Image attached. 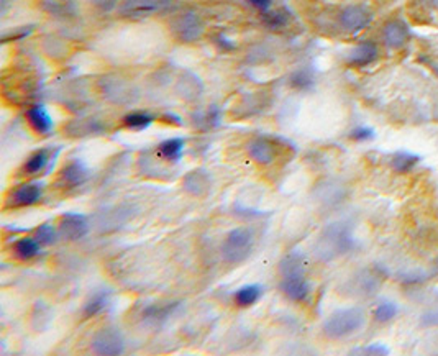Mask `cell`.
<instances>
[{"label":"cell","instance_id":"6da1fadb","mask_svg":"<svg viewBox=\"0 0 438 356\" xmlns=\"http://www.w3.org/2000/svg\"><path fill=\"white\" fill-rule=\"evenodd\" d=\"M353 247L355 238L351 228L346 223H332L320 233L319 240L315 242V254L322 261H332L353 250Z\"/></svg>","mask_w":438,"mask_h":356},{"label":"cell","instance_id":"7a4b0ae2","mask_svg":"<svg viewBox=\"0 0 438 356\" xmlns=\"http://www.w3.org/2000/svg\"><path fill=\"white\" fill-rule=\"evenodd\" d=\"M363 324H365L363 310L356 307L341 309L337 310V312H333L327 320H325L324 333L325 337L332 340H340L358 332V330L363 327Z\"/></svg>","mask_w":438,"mask_h":356},{"label":"cell","instance_id":"3957f363","mask_svg":"<svg viewBox=\"0 0 438 356\" xmlns=\"http://www.w3.org/2000/svg\"><path fill=\"white\" fill-rule=\"evenodd\" d=\"M254 247V237L248 228H233L222 243V258L228 264L247 261Z\"/></svg>","mask_w":438,"mask_h":356},{"label":"cell","instance_id":"277c9868","mask_svg":"<svg viewBox=\"0 0 438 356\" xmlns=\"http://www.w3.org/2000/svg\"><path fill=\"white\" fill-rule=\"evenodd\" d=\"M171 30L179 42L194 43L202 38L206 25H203L201 15L192 12V10H187V12H182L179 17L172 20Z\"/></svg>","mask_w":438,"mask_h":356},{"label":"cell","instance_id":"5b68a950","mask_svg":"<svg viewBox=\"0 0 438 356\" xmlns=\"http://www.w3.org/2000/svg\"><path fill=\"white\" fill-rule=\"evenodd\" d=\"M174 0H124L120 4L119 12L125 18H145L156 12H162Z\"/></svg>","mask_w":438,"mask_h":356},{"label":"cell","instance_id":"8992f818","mask_svg":"<svg viewBox=\"0 0 438 356\" xmlns=\"http://www.w3.org/2000/svg\"><path fill=\"white\" fill-rule=\"evenodd\" d=\"M90 348L95 355H105V356H115L125 352V340L122 333L115 328H102L94 335Z\"/></svg>","mask_w":438,"mask_h":356},{"label":"cell","instance_id":"52a82bcc","mask_svg":"<svg viewBox=\"0 0 438 356\" xmlns=\"http://www.w3.org/2000/svg\"><path fill=\"white\" fill-rule=\"evenodd\" d=\"M371 20H373V13L363 5H348L340 13V25L350 33H358L365 30Z\"/></svg>","mask_w":438,"mask_h":356},{"label":"cell","instance_id":"ba28073f","mask_svg":"<svg viewBox=\"0 0 438 356\" xmlns=\"http://www.w3.org/2000/svg\"><path fill=\"white\" fill-rule=\"evenodd\" d=\"M89 233V220L83 213H64L59 218V235L69 242H78Z\"/></svg>","mask_w":438,"mask_h":356},{"label":"cell","instance_id":"9c48e42d","mask_svg":"<svg viewBox=\"0 0 438 356\" xmlns=\"http://www.w3.org/2000/svg\"><path fill=\"white\" fill-rule=\"evenodd\" d=\"M182 187L189 196L202 199L212 189V177L206 170H194L184 176Z\"/></svg>","mask_w":438,"mask_h":356},{"label":"cell","instance_id":"30bf717a","mask_svg":"<svg viewBox=\"0 0 438 356\" xmlns=\"http://www.w3.org/2000/svg\"><path fill=\"white\" fill-rule=\"evenodd\" d=\"M43 197V184L40 182H25L12 192L8 199L10 207H30Z\"/></svg>","mask_w":438,"mask_h":356},{"label":"cell","instance_id":"8fae6325","mask_svg":"<svg viewBox=\"0 0 438 356\" xmlns=\"http://www.w3.org/2000/svg\"><path fill=\"white\" fill-rule=\"evenodd\" d=\"M100 85H102V94H104V97H107L112 102L124 104V102L131 100V84H129L124 79L117 78V76L104 78Z\"/></svg>","mask_w":438,"mask_h":356},{"label":"cell","instance_id":"7c38bea8","mask_svg":"<svg viewBox=\"0 0 438 356\" xmlns=\"http://www.w3.org/2000/svg\"><path fill=\"white\" fill-rule=\"evenodd\" d=\"M281 291L288 299L294 302H304L310 294V286L305 279L304 273L291 274V276H284L281 281Z\"/></svg>","mask_w":438,"mask_h":356},{"label":"cell","instance_id":"4fadbf2b","mask_svg":"<svg viewBox=\"0 0 438 356\" xmlns=\"http://www.w3.org/2000/svg\"><path fill=\"white\" fill-rule=\"evenodd\" d=\"M247 151L249 158H251L256 165L261 166L271 165V162H274V160H276L278 155L276 146H274L273 141L268 138H253L248 143Z\"/></svg>","mask_w":438,"mask_h":356},{"label":"cell","instance_id":"5bb4252c","mask_svg":"<svg viewBox=\"0 0 438 356\" xmlns=\"http://www.w3.org/2000/svg\"><path fill=\"white\" fill-rule=\"evenodd\" d=\"M88 179H89L88 166L79 160L71 161L69 165H66L59 174V184H63L64 187L83 186Z\"/></svg>","mask_w":438,"mask_h":356},{"label":"cell","instance_id":"9a60e30c","mask_svg":"<svg viewBox=\"0 0 438 356\" xmlns=\"http://www.w3.org/2000/svg\"><path fill=\"white\" fill-rule=\"evenodd\" d=\"M27 120L28 125L32 126V130L38 135H48L54 126L53 119H51L48 110L45 109V105L42 104H35L28 107Z\"/></svg>","mask_w":438,"mask_h":356},{"label":"cell","instance_id":"2e32d148","mask_svg":"<svg viewBox=\"0 0 438 356\" xmlns=\"http://www.w3.org/2000/svg\"><path fill=\"white\" fill-rule=\"evenodd\" d=\"M42 12L58 18H71L78 15V5L74 0H38Z\"/></svg>","mask_w":438,"mask_h":356},{"label":"cell","instance_id":"e0dca14e","mask_svg":"<svg viewBox=\"0 0 438 356\" xmlns=\"http://www.w3.org/2000/svg\"><path fill=\"white\" fill-rule=\"evenodd\" d=\"M407 38H409V30H407V25L401 22V20H391V22L384 25L383 40L386 47L397 49L402 44H406Z\"/></svg>","mask_w":438,"mask_h":356},{"label":"cell","instance_id":"ac0fdd59","mask_svg":"<svg viewBox=\"0 0 438 356\" xmlns=\"http://www.w3.org/2000/svg\"><path fill=\"white\" fill-rule=\"evenodd\" d=\"M378 44L374 42H363L350 53L348 64L355 66V68H365V66L374 63V61L378 59Z\"/></svg>","mask_w":438,"mask_h":356},{"label":"cell","instance_id":"d6986e66","mask_svg":"<svg viewBox=\"0 0 438 356\" xmlns=\"http://www.w3.org/2000/svg\"><path fill=\"white\" fill-rule=\"evenodd\" d=\"M379 286H381L379 274L371 271V269L361 271L358 276H355L353 281H351V289H353L355 294H358V296H371V294L378 291Z\"/></svg>","mask_w":438,"mask_h":356},{"label":"cell","instance_id":"ffe728a7","mask_svg":"<svg viewBox=\"0 0 438 356\" xmlns=\"http://www.w3.org/2000/svg\"><path fill=\"white\" fill-rule=\"evenodd\" d=\"M186 141L182 138H170L161 141L156 148V155L160 160L167 161V162H177L182 158V153H184Z\"/></svg>","mask_w":438,"mask_h":356},{"label":"cell","instance_id":"44dd1931","mask_svg":"<svg viewBox=\"0 0 438 356\" xmlns=\"http://www.w3.org/2000/svg\"><path fill=\"white\" fill-rule=\"evenodd\" d=\"M107 126L97 119H83L74 120L68 125V134L73 136H88V135H102Z\"/></svg>","mask_w":438,"mask_h":356},{"label":"cell","instance_id":"7402d4cb","mask_svg":"<svg viewBox=\"0 0 438 356\" xmlns=\"http://www.w3.org/2000/svg\"><path fill=\"white\" fill-rule=\"evenodd\" d=\"M181 302H166V304H151L143 310V319L148 322L158 324L165 322L176 312V309H179Z\"/></svg>","mask_w":438,"mask_h":356},{"label":"cell","instance_id":"603a6c76","mask_svg":"<svg viewBox=\"0 0 438 356\" xmlns=\"http://www.w3.org/2000/svg\"><path fill=\"white\" fill-rule=\"evenodd\" d=\"M110 302V292L109 291H97L88 299V302L84 304L83 309V317L84 319H93L100 312H104L107 305Z\"/></svg>","mask_w":438,"mask_h":356},{"label":"cell","instance_id":"cb8c5ba5","mask_svg":"<svg viewBox=\"0 0 438 356\" xmlns=\"http://www.w3.org/2000/svg\"><path fill=\"white\" fill-rule=\"evenodd\" d=\"M40 251H42V243H40L37 238H32V237L20 238L13 247L15 256H17L18 259H23V261L37 258Z\"/></svg>","mask_w":438,"mask_h":356},{"label":"cell","instance_id":"d4e9b609","mask_svg":"<svg viewBox=\"0 0 438 356\" xmlns=\"http://www.w3.org/2000/svg\"><path fill=\"white\" fill-rule=\"evenodd\" d=\"M261 294H263L261 286H258V284H247V286L240 287L235 292V304L242 309L251 307V305L259 301Z\"/></svg>","mask_w":438,"mask_h":356},{"label":"cell","instance_id":"484cf974","mask_svg":"<svg viewBox=\"0 0 438 356\" xmlns=\"http://www.w3.org/2000/svg\"><path fill=\"white\" fill-rule=\"evenodd\" d=\"M177 93H179L181 97H184L186 100H192L201 95L202 93V84L199 78H196L194 74L186 73L182 76V79L177 84Z\"/></svg>","mask_w":438,"mask_h":356},{"label":"cell","instance_id":"4316f807","mask_svg":"<svg viewBox=\"0 0 438 356\" xmlns=\"http://www.w3.org/2000/svg\"><path fill=\"white\" fill-rule=\"evenodd\" d=\"M53 322V310L45 302H37L32 312V327L35 332H45Z\"/></svg>","mask_w":438,"mask_h":356},{"label":"cell","instance_id":"83f0119b","mask_svg":"<svg viewBox=\"0 0 438 356\" xmlns=\"http://www.w3.org/2000/svg\"><path fill=\"white\" fill-rule=\"evenodd\" d=\"M49 162V151L48 150H38L35 151L33 155L28 156V160L25 161L23 165V174L27 176H33V174H38V172H42L45 167L48 166Z\"/></svg>","mask_w":438,"mask_h":356},{"label":"cell","instance_id":"f1b7e54d","mask_svg":"<svg viewBox=\"0 0 438 356\" xmlns=\"http://www.w3.org/2000/svg\"><path fill=\"white\" fill-rule=\"evenodd\" d=\"M153 121H155V117L146 114V112H131V114H126L124 119H122V124H124L125 129L134 131L146 130Z\"/></svg>","mask_w":438,"mask_h":356},{"label":"cell","instance_id":"f546056e","mask_svg":"<svg viewBox=\"0 0 438 356\" xmlns=\"http://www.w3.org/2000/svg\"><path fill=\"white\" fill-rule=\"evenodd\" d=\"M300 273H304V256L300 253H289L279 263V274L283 278Z\"/></svg>","mask_w":438,"mask_h":356},{"label":"cell","instance_id":"4dcf8cb0","mask_svg":"<svg viewBox=\"0 0 438 356\" xmlns=\"http://www.w3.org/2000/svg\"><path fill=\"white\" fill-rule=\"evenodd\" d=\"M289 84L291 88L297 89V90H309L314 88L315 84V76L312 73V69L309 68H300L297 71H294L289 78Z\"/></svg>","mask_w":438,"mask_h":356},{"label":"cell","instance_id":"1f68e13d","mask_svg":"<svg viewBox=\"0 0 438 356\" xmlns=\"http://www.w3.org/2000/svg\"><path fill=\"white\" fill-rule=\"evenodd\" d=\"M420 158L414 153H397L392 156L391 166L396 172H409L414 170V166L419 162Z\"/></svg>","mask_w":438,"mask_h":356},{"label":"cell","instance_id":"d6a6232c","mask_svg":"<svg viewBox=\"0 0 438 356\" xmlns=\"http://www.w3.org/2000/svg\"><path fill=\"white\" fill-rule=\"evenodd\" d=\"M397 312H399V309H397V305L394 302L384 301V302H379L378 305H376L374 310H373V317H374L376 322L386 324V322H389V320L394 319Z\"/></svg>","mask_w":438,"mask_h":356},{"label":"cell","instance_id":"836d02e7","mask_svg":"<svg viewBox=\"0 0 438 356\" xmlns=\"http://www.w3.org/2000/svg\"><path fill=\"white\" fill-rule=\"evenodd\" d=\"M288 22H289V17L284 10H276V12H269L268 10V12H264L263 15V23L271 30H279V28L286 27Z\"/></svg>","mask_w":438,"mask_h":356},{"label":"cell","instance_id":"e575fe53","mask_svg":"<svg viewBox=\"0 0 438 356\" xmlns=\"http://www.w3.org/2000/svg\"><path fill=\"white\" fill-rule=\"evenodd\" d=\"M58 233L51 223H43L35 230V238L42 243V245H53L58 240Z\"/></svg>","mask_w":438,"mask_h":356},{"label":"cell","instance_id":"d590c367","mask_svg":"<svg viewBox=\"0 0 438 356\" xmlns=\"http://www.w3.org/2000/svg\"><path fill=\"white\" fill-rule=\"evenodd\" d=\"M197 120H199V125L203 126V129H213V126H217L218 124H220V110L213 105L206 112V114H199Z\"/></svg>","mask_w":438,"mask_h":356},{"label":"cell","instance_id":"8d00e7d4","mask_svg":"<svg viewBox=\"0 0 438 356\" xmlns=\"http://www.w3.org/2000/svg\"><path fill=\"white\" fill-rule=\"evenodd\" d=\"M373 136H374L373 130L368 129V126H358V129H355L350 134V138L355 141H368L373 138Z\"/></svg>","mask_w":438,"mask_h":356},{"label":"cell","instance_id":"74e56055","mask_svg":"<svg viewBox=\"0 0 438 356\" xmlns=\"http://www.w3.org/2000/svg\"><path fill=\"white\" fill-rule=\"evenodd\" d=\"M422 325L425 327H437L438 325V310H429L422 315Z\"/></svg>","mask_w":438,"mask_h":356},{"label":"cell","instance_id":"f35d334b","mask_svg":"<svg viewBox=\"0 0 438 356\" xmlns=\"http://www.w3.org/2000/svg\"><path fill=\"white\" fill-rule=\"evenodd\" d=\"M93 4L100 12H112L119 5V0H93Z\"/></svg>","mask_w":438,"mask_h":356},{"label":"cell","instance_id":"ab89813d","mask_svg":"<svg viewBox=\"0 0 438 356\" xmlns=\"http://www.w3.org/2000/svg\"><path fill=\"white\" fill-rule=\"evenodd\" d=\"M363 353H368V355H388L389 350L383 347V345L376 343V345H369V347H366L363 350Z\"/></svg>","mask_w":438,"mask_h":356},{"label":"cell","instance_id":"60d3db41","mask_svg":"<svg viewBox=\"0 0 438 356\" xmlns=\"http://www.w3.org/2000/svg\"><path fill=\"white\" fill-rule=\"evenodd\" d=\"M249 4L253 5V7H256L261 10V12H268L269 7H271V0H248Z\"/></svg>","mask_w":438,"mask_h":356},{"label":"cell","instance_id":"b9f144b4","mask_svg":"<svg viewBox=\"0 0 438 356\" xmlns=\"http://www.w3.org/2000/svg\"><path fill=\"white\" fill-rule=\"evenodd\" d=\"M419 5L427 10H437L438 8V0H417Z\"/></svg>","mask_w":438,"mask_h":356},{"label":"cell","instance_id":"7bdbcfd3","mask_svg":"<svg viewBox=\"0 0 438 356\" xmlns=\"http://www.w3.org/2000/svg\"><path fill=\"white\" fill-rule=\"evenodd\" d=\"M218 44H220V48L223 49V51H232V49H235V44L233 43H228V40L225 38V37H218V42H217Z\"/></svg>","mask_w":438,"mask_h":356},{"label":"cell","instance_id":"ee69618b","mask_svg":"<svg viewBox=\"0 0 438 356\" xmlns=\"http://www.w3.org/2000/svg\"><path fill=\"white\" fill-rule=\"evenodd\" d=\"M174 2H177V0H174Z\"/></svg>","mask_w":438,"mask_h":356}]
</instances>
